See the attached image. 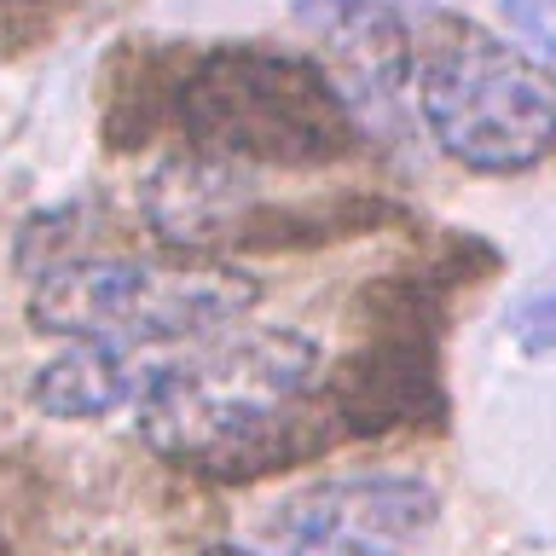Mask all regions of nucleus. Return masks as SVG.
I'll list each match as a JSON object with an SVG mask.
<instances>
[{
    "mask_svg": "<svg viewBox=\"0 0 556 556\" xmlns=\"http://www.w3.org/2000/svg\"><path fill=\"white\" fill-rule=\"evenodd\" d=\"M504 17H510L516 47L556 81V0H504Z\"/></svg>",
    "mask_w": 556,
    "mask_h": 556,
    "instance_id": "9d476101",
    "label": "nucleus"
},
{
    "mask_svg": "<svg viewBox=\"0 0 556 556\" xmlns=\"http://www.w3.org/2000/svg\"><path fill=\"white\" fill-rule=\"evenodd\" d=\"M198 556H267V551H261V545H208Z\"/></svg>",
    "mask_w": 556,
    "mask_h": 556,
    "instance_id": "f8f14e48",
    "label": "nucleus"
},
{
    "mask_svg": "<svg viewBox=\"0 0 556 556\" xmlns=\"http://www.w3.org/2000/svg\"><path fill=\"white\" fill-rule=\"evenodd\" d=\"M174 128L191 156L232 168H330L359 151V122L319 59L273 41L198 47L139 93V134Z\"/></svg>",
    "mask_w": 556,
    "mask_h": 556,
    "instance_id": "f03ea898",
    "label": "nucleus"
},
{
    "mask_svg": "<svg viewBox=\"0 0 556 556\" xmlns=\"http://www.w3.org/2000/svg\"><path fill=\"white\" fill-rule=\"evenodd\" d=\"M417 116L469 174H528L556 151V81L504 35L441 12L412 41Z\"/></svg>",
    "mask_w": 556,
    "mask_h": 556,
    "instance_id": "7ed1b4c3",
    "label": "nucleus"
},
{
    "mask_svg": "<svg viewBox=\"0 0 556 556\" xmlns=\"http://www.w3.org/2000/svg\"><path fill=\"white\" fill-rule=\"evenodd\" d=\"M325 348L295 325H226L174 348L134 406V429L168 464L250 481L342 446L325 412Z\"/></svg>",
    "mask_w": 556,
    "mask_h": 556,
    "instance_id": "f257e3e1",
    "label": "nucleus"
},
{
    "mask_svg": "<svg viewBox=\"0 0 556 556\" xmlns=\"http://www.w3.org/2000/svg\"><path fill=\"white\" fill-rule=\"evenodd\" d=\"M452 12V0H295V17L319 41L354 52H412L417 29Z\"/></svg>",
    "mask_w": 556,
    "mask_h": 556,
    "instance_id": "6e6552de",
    "label": "nucleus"
},
{
    "mask_svg": "<svg viewBox=\"0 0 556 556\" xmlns=\"http://www.w3.org/2000/svg\"><path fill=\"white\" fill-rule=\"evenodd\" d=\"M0 556H7V545H0Z\"/></svg>",
    "mask_w": 556,
    "mask_h": 556,
    "instance_id": "ddd939ff",
    "label": "nucleus"
},
{
    "mask_svg": "<svg viewBox=\"0 0 556 556\" xmlns=\"http://www.w3.org/2000/svg\"><path fill=\"white\" fill-rule=\"evenodd\" d=\"M267 556H412V551L389 545V539H359V533H290Z\"/></svg>",
    "mask_w": 556,
    "mask_h": 556,
    "instance_id": "9b49d317",
    "label": "nucleus"
},
{
    "mask_svg": "<svg viewBox=\"0 0 556 556\" xmlns=\"http://www.w3.org/2000/svg\"><path fill=\"white\" fill-rule=\"evenodd\" d=\"M261 285L220 261H139V255H70L35 278L29 325L64 342L168 354L198 337L250 319Z\"/></svg>",
    "mask_w": 556,
    "mask_h": 556,
    "instance_id": "20e7f679",
    "label": "nucleus"
},
{
    "mask_svg": "<svg viewBox=\"0 0 556 556\" xmlns=\"http://www.w3.org/2000/svg\"><path fill=\"white\" fill-rule=\"evenodd\" d=\"M441 516V493L424 476H400V469H365V476H330L290 493L273 510L267 533H359V539H389L406 545L412 533L434 528Z\"/></svg>",
    "mask_w": 556,
    "mask_h": 556,
    "instance_id": "423d86ee",
    "label": "nucleus"
},
{
    "mask_svg": "<svg viewBox=\"0 0 556 556\" xmlns=\"http://www.w3.org/2000/svg\"><path fill=\"white\" fill-rule=\"evenodd\" d=\"M174 354V348H168ZM163 354H134V348H93V342H70L59 359H47L29 377L35 412L59 417V424H87V417H111L134 412L139 394L151 389Z\"/></svg>",
    "mask_w": 556,
    "mask_h": 556,
    "instance_id": "0eeeda50",
    "label": "nucleus"
},
{
    "mask_svg": "<svg viewBox=\"0 0 556 556\" xmlns=\"http://www.w3.org/2000/svg\"><path fill=\"white\" fill-rule=\"evenodd\" d=\"M371 319H359L354 348L342 359H325V412L342 441L417 429L446 412L441 394V319L446 302L424 273L382 278L365 290Z\"/></svg>",
    "mask_w": 556,
    "mask_h": 556,
    "instance_id": "39448f33",
    "label": "nucleus"
},
{
    "mask_svg": "<svg viewBox=\"0 0 556 556\" xmlns=\"http://www.w3.org/2000/svg\"><path fill=\"white\" fill-rule=\"evenodd\" d=\"M504 337L533 359H556V261L539 267L504 307Z\"/></svg>",
    "mask_w": 556,
    "mask_h": 556,
    "instance_id": "1a4fd4ad",
    "label": "nucleus"
}]
</instances>
